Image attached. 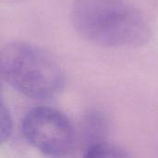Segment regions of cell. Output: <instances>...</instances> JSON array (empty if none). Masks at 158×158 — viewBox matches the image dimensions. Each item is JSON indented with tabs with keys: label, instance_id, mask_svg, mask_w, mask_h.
<instances>
[{
	"label": "cell",
	"instance_id": "3957f363",
	"mask_svg": "<svg viewBox=\"0 0 158 158\" xmlns=\"http://www.w3.org/2000/svg\"><path fill=\"white\" fill-rule=\"evenodd\" d=\"M27 142L50 157H64L74 145V130L69 119L60 111L37 106L29 110L21 123Z\"/></svg>",
	"mask_w": 158,
	"mask_h": 158
},
{
	"label": "cell",
	"instance_id": "6da1fadb",
	"mask_svg": "<svg viewBox=\"0 0 158 158\" xmlns=\"http://www.w3.org/2000/svg\"><path fill=\"white\" fill-rule=\"evenodd\" d=\"M70 18L81 38L101 46H140L151 36L146 19L125 0H74Z\"/></svg>",
	"mask_w": 158,
	"mask_h": 158
},
{
	"label": "cell",
	"instance_id": "7a4b0ae2",
	"mask_svg": "<svg viewBox=\"0 0 158 158\" xmlns=\"http://www.w3.org/2000/svg\"><path fill=\"white\" fill-rule=\"evenodd\" d=\"M3 80L24 96L36 100L55 97L65 86V73L57 60L38 45L14 41L0 51Z\"/></svg>",
	"mask_w": 158,
	"mask_h": 158
},
{
	"label": "cell",
	"instance_id": "277c9868",
	"mask_svg": "<svg viewBox=\"0 0 158 158\" xmlns=\"http://www.w3.org/2000/svg\"><path fill=\"white\" fill-rule=\"evenodd\" d=\"M83 158H130L119 146L106 141L88 145Z\"/></svg>",
	"mask_w": 158,
	"mask_h": 158
},
{
	"label": "cell",
	"instance_id": "8992f818",
	"mask_svg": "<svg viewBox=\"0 0 158 158\" xmlns=\"http://www.w3.org/2000/svg\"><path fill=\"white\" fill-rule=\"evenodd\" d=\"M13 131V120L8 107L2 102L0 107V139L1 143L6 142Z\"/></svg>",
	"mask_w": 158,
	"mask_h": 158
},
{
	"label": "cell",
	"instance_id": "5b68a950",
	"mask_svg": "<svg viewBox=\"0 0 158 158\" xmlns=\"http://www.w3.org/2000/svg\"><path fill=\"white\" fill-rule=\"evenodd\" d=\"M106 130V120L104 117L97 113H90L85 120V131L86 138L89 140L88 145L105 141L102 139V136L105 133Z\"/></svg>",
	"mask_w": 158,
	"mask_h": 158
}]
</instances>
